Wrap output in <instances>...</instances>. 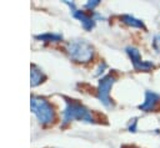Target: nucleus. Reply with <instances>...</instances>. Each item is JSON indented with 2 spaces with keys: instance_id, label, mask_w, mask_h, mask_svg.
<instances>
[{
  "instance_id": "1",
  "label": "nucleus",
  "mask_w": 160,
  "mask_h": 148,
  "mask_svg": "<svg viewBox=\"0 0 160 148\" xmlns=\"http://www.w3.org/2000/svg\"><path fill=\"white\" fill-rule=\"evenodd\" d=\"M126 50H128V53H129V56H130V58H131V61H132V65H134V67H135L136 70H139V71H149V70H151V68L154 67V63H152V62L141 60L140 52H139L136 49H134V47H128Z\"/></svg>"
},
{
  "instance_id": "2",
  "label": "nucleus",
  "mask_w": 160,
  "mask_h": 148,
  "mask_svg": "<svg viewBox=\"0 0 160 148\" xmlns=\"http://www.w3.org/2000/svg\"><path fill=\"white\" fill-rule=\"evenodd\" d=\"M160 104V95L155 93L152 91L145 92V101L139 106V108L144 112H151L155 111Z\"/></svg>"
},
{
  "instance_id": "3",
  "label": "nucleus",
  "mask_w": 160,
  "mask_h": 148,
  "mask_svg": "<svg viewBox=\"0 0 160 148\" xmlns=\"http://www.w3.org/2000/svg\"><path fill=\"white\" fill-rule=\"evenodd\" d=\"M70 52L75 58L85 61L89 60L91 56V47L84 42H75L70 45Z\"/></svg>"
},
{
  "instance_id": "4",
  "label": "nucleus",
  "mask_w": 160,
  "mask_h": 148,
  "mask_svg": "<svg viewBox=\"0 0 160 148\" xmlns=\"http://www.w3.org/2000/svg\"><path fill=\"white\" fill-rule=\"evenodd\" d=\"M112 82H114V77H111V76H108V77H105L102 81H101V83H100V98L102 99V102L105 103V104H108L109 103V96H108V90L110 88V86L112 85Z\"/></svg>"
},
{
  "instance_id": "5",
  "label": "nucleus",
  "mask_w": 160,
  "mask_h": 148,
  "mask_svg": "<svg viewBox=\"0 0 160 148\" xmlns=\"http://www.w3.org/2000/svg\"><path fill=\"white\" fill-rule=\"evenodd\" d=\"M122 20H124L128 25H130V26L139 27V29H145V25H144V22H142L141 20H138V19L130 16V15H125V16H122Z\"/></svg>"
},
{
  "instance_id": "6",
  "label": "nucleus",
  "mask_w": 160,
  "mask_h": 148,
  "mask_svg": "<svg viewBox=\"0 0 160 148\" xmlns=\"http://www.w3.org/2000/svg\"><path fill=\"white\" fill-rule=\"evenodd\" d=\"M152 47H154V50L156 51V53H160V34H158V35L154 36Z\"/></svg>"
}]
</instances>
